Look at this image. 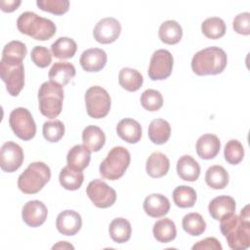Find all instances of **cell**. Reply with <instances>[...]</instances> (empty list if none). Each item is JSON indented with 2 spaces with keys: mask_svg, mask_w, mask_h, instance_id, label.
Returning <instances> with one entry per match:
<instances>
[{
  "mask_svg": "<svg viewBox=\"0 0 250 250\" xmlns=\"http://www.w3.org/2000/svg\"><path fill=\"white\" fill-rule=\"evenodd\" d=\"M117 135L129 144H137L142 137V127L132 118L121 119L116 126Z\"/></svg>",
  "mask_w": 250,
  "mask_h": 250,
  "instance_id": "obj_21",
  "label": "cell"
},
{
  "mask_svg": "<svg viewBox=\"0 0 250 250\" xmlns=\"http://www.w3.org/2000/svg\"><path fill=\"white\" fill-rule=\"evenodd\" d=\"M91 150L85 145H76L72 146L66 155L67 165L75 170L82 171L90 163Z\"/></svg>",
  "mask_w": 250,
  "mask_h": 250,
  "instance_id": "obj_24",
  "label": "cell"
},
{
  "mask_svg": "<svg viewBox=\"0 0 250 250\" xmlns=\"http://www.w3.org/2000/svg\"><path fill=\"white\" fill-rule=\"evenodd\" d=\"M59 181L62 187L65 189L76 190L81 187L84 181V175L82 171L75 170L67 165L61 170Z\"/></svg>",
  "mask_w": 250,
  "mask_h": 250,
  "instance_id": "obj_32",
  "label": "cell"
},
{
  "mask_svg": "<svg viewBox=\"0 0 250 250\" xmlns=\"http://www.w3.org/2000/svg\"><path fill=\"white\" fill-rule=\"evenodd\" d=\"M250 216L248 205L240 215L231 214L221 220L220 229L229 246L233 250H245L250 246Z\"/></svg>",
  "mask_w": 250,
  "mask_h": 250,
  "instance_id": "obj_1",
  "label": "cell"
},
{
  "mask_svg": "<svg viewBox=\"0 0 250 250\" xmlns=\"http://www.w3.org/2000/svg\"><path fill=\"white\" fill-rule=\"evenodd\" d=\"M224 155L227 162L236 165L242 161L244 156V148L242 144L237 140H229L224 149Z\"/></svg>",
  "mask_w": 250,
  "mask_h": 250,
  "instance_id": "obj_38",
  "label": "cell"
},
{
  "mask_svg": "<svg viewBox=\"0 0 250 250\" xmlns=\"http://www.w3.org/2000/svg\"><path fill=\"white\" fill-rule=\"evenodd\" d=\"M56 227L57 229L63 235H74L82 227L81 216L73 210H64L58 215Z\"/></svg>",
  "mask_w": 250,
  "mask_h": 250,
  "instance_id": "obj_15",
  "label": "cell"
},
{
  "mask_svg": "<svg viewBox=\"0 0 250 250\" xmlns=\"http://www.w3.org/2000/svg\"><path fill=\"white\" fill-rule=\"evenodd\" d=\"M226 30L225 21L218 17L208 18L201 23V31L209 39H219L223 37Z\"/></svg>",
  "mask_w": 250,
  "mask_h": 250,
  "instance_id": "obj_35",
  "label": "cell"
},
{
  "mask_svg": "<svg viewBox=\"0 0 250 250\" xmlns=\"http://www.w3.org/2000/svg\"><path fill=\"white\" fill-rule=\"evenodd\" d=\"M159 39L168 45H174L180 42L183 36V29L176 21L169 20L161 23L158 30Z\"/></svg>",
  "mask_w": 250,
  "mask_h": 250,
  "instance_id": "obj_26",
  "label": "cell"
},
{
  "mask_svg": "<svg viewBox=\"0 0 250 250\" xmlns=\"http://www.w3.org/2000/svg\"><path fill=\"white\" fill-rule=\"evenodd\" d=\"M205 182L211 188H225L229 184V173L223 166L213 165L206 171Z\"/></svg>",
  "mask_w": 250,
  "mask_h": 250,
  "instance_id": "obj_31",
  "label": "cell"
},
{
  "mask_svg": "<svg viewBox=\"0 0 250 250\" xmlns=\"http://www.w3.org/2000/svg\"><path fill=\"white\" fill-rule=\"evenodd\" d=\"M64 135V125L60 120L46 121L43 124V136L50 143L59 142Z\"/></svg>",
  "mask_w": 250,
  "mask_h": 250,
  "instance_id": "obj_39",
  "label": "cell"
},
{
  "mask_svg": "<svg viewBox=\"0 0 250 250\" xmlns=\"http://www.w3.org/2000/svg\"><path fill=\"white\" fill-rule=\"evenodd\" d=\"M76 50V42L69 37H60L51 45L52 55L61 60L72 58L75 55Z\"/></svg>",
  "mask_w": 250,
  "mask_h": 250,
  "instance_id": "obj_33",
  "label": "cell"
},
{
  "mask_svg": "<svg viewBox=\"0 0 250 250\" xmlns=\"http://www.w3.org/2000/svg\"><path fill=\"white\" fill-rule=\"evenodd\" d=\"M196 152L202 159H212L220 151L221 142L214 134H204L196 142Z\"/></svg>",
  "mask_w": 250,
  "mask_h": 250,
  "instance_id": "obj_19",
  "label": "cell"
},
{
  "mask_svg": "<svg viewBox=\"0 0 250 250\" xmlns=\"http://www.w3.org/2000/svg\"><path fill=\"white\" fill-rule=\"evenodd\" d=\"M9 124L14 134L23 140L29 141L36 134V124L34 119L25 107H17L10 113Z\"/></svg>",
  "mask_w": 250,
  "mask_h": 250,
  "instance_id": "obj_9",
  "label": "cell"
},
{
  "mask_svg": "<svg viewBox=\"0 0 250 250\" xmlns=\"http://www.w3.org/2000/svg\"><path fill=\"white\" fill-rule=\"evenodd\" d=\"M173 56L165 49L156 50L150 59L148 66V76L151 80H163L168 78L173 69Z\"/></svg>",
  "mask_w": 250,
  "mask_h": 250,
  "instance_id": "obj_11",
  "label": "cell"
},
{
  "mask_svg": "<svg viewBox=\"0 0 250 250\" xmlns=\"http://www.w3.org/2000/svg\"><path fill=\"white\" fill-rule=\"evenodd\" d=\"M85 104L88 115L92 118L99 119L108 114L111 100L105 89L100 86H92L86 91Z\"/></svg>",
  "mask_w": 250,
  "mask_h": 250,
  "instance_id": "obj_8",
  "label": "cell"
},
{
  "mask_svg": "<svg viewBox=\"0 0 250 250\" xmlns=\"http://www.w3.org/2000/svg\"><path fill=\"white\" fill-rule=\"evenodd\" d=\"M196 191L188 186H179L173 191L174 203L180 208H190L196 201Z\"/></svg>",
  "mask_w": 250,
  "mask_h": 250,
  "instance_id": "obj_36",
  "label": "cell"
},
{
  "mask_svg": "<svg viewBox=\"0 0 250 250\" xmlns=\"http://www.w3.org/2000/svg\"><path fill=\"white\" fill-rule=\"evenodd\" d=\"M222 250L220 241L215 237H206L192 246V250Z\"/></svg>",
  "mask_w": 250,
  "mask_h": 250,
  "instance_id": "obj_44",
  "label": "cell"
},
{
  "mask_svg": "<svg viewBox=\"0 0 250 250\" xmlns=\"http://www.w3.org/2000/svg\"><path fill=\"white\" fill-rule=\"evenodd\" d=\"M154 238L161 243H168L175 239L177 235V229L175 223L169 219L164 218L155 222L152 229Z\"/></svg>",
  "mask_w": 250,
  "mask_h": 250,
  "instance_id": "obj_25",
  "label": "cell"
},
{
  "mask_svg": "<svg viewBox=\"0 0 250 250\" xmlns=\"http://www.w3.org/2000/svg\"><path fill=\"white\" fill-rule=\"evenodd\" d=\"M23 150L14 142H6L0 150V167L4 172L12 173L18 170L23 162Z\"/></svg>",
  "mask_w": 250,
  "mask_h": 250,
  "instance_id": "obj_12",
  "label": "cell"
},
{
  "mask_svg": "<svg viewBox=\"0 0 250 250\" xmlns=\"http://www.w3.org/2000/svg\"><path fill=\"white\" fill-rule=\"evenodd\" d=\"M82 141L91 151H99L105 143V135L100 127L90 125L83 130Z\"/></svg>",
  "mask_w": 250,
  "mask_h": 250,
  "instance_id": "obj_28",
  "label": "cell"
},
{
  "mask_svg": "<svg viewBox=\"0 0 250 250\" xmlns=\"http://www.w3.org/2000/svg\"><path fill=\"white\" fill-rule=\"evenodd\" d=\"M26 53H27V49L24 43L19 40H13L5 45L2 51V58L17 59V60L23 61Z\"/></svg>",
  "mask_w": 250,
  "mask_h": 250,
  "instance_id": "obj_41",
  "label": "cell"
},
{
  "mask_svg": "<svg viewBox=\"0 0 250 250\" xmlns=\"http://www.w3.org/2000/svg\"><path fill=\"white\" fill-rule=\"evenodd\" d=\"M118 82L123 89L129 92H135L142 87L144 77L136 69L130 67H123L119 71Z\"/></svg>",
  "mask_w": 250,
  "mask_h": 250,
  "instance_id": "obj_30",
  "label": "cell"
},
{
  "mask_svg": "<svg viewBox=\"0 0 250 250\" xmlns=\"http://www.w3.org/2000/svg\"><path fill=\"white\" fill-rule=\"evenodd\" d=\"M86 193L94 205L99 208H108L116 200V191L100 179L91 181L88 184Z\"/></svg>",
  "mask_w": 250,
  "mask_h": 250,
  "instance_id": "obj_10",
  "label": "cell"
},
{
  "mask_svg": "<svg viewBox=\"0 0 250 250\" xmlns=\"http://www.w3.org/2000/svg\"><path fill=\"white\" fill-rule=\"evenodd\" d=\"M232 27L235 32L242 35L250 34V14L248 12L240 13L233 19Z\"/></svg>",
  "mask_w": 250,
  "mask_h": 250,
  "instance_id": "obj_43",
  "label": "cell"
},
{
  "mask_svg": "<svg viewBox=\"0 0 250 250\" xmlns=\"http://www.w3.org/2000/svg\"><path fill=\"white\" fill-rule=\"evenodd\" d=\"M121 24L111 17L102 19L98 21L93 30L94 38L102 44H109L114 42L120 35Z\"/></svg>",
  "mask_w": 250,
  "mask_h": 250,
  "instance_id": "obj_13",
  "label": "cell"
},
{
  "mask_svg": "<svg viewBox=\"0 0 250 250\" xmlns=\"http://www.w3.org/2000/svg\"><path fill=\"white\" fill-rule=\"evenodd\" d=\"M36 5L45 12L54 15H62L69 9L68 0H37Z\"/></svg>",
  "mask_w": 250,
  "mask_h": 250,
  "instance_id": "obj_40",
  "label": "cell"
},
{
  "mask_svg": "<svg viewBox=\"0 0 250 250\" xmlns=\"http://www.w3.org/2000/svg\"><path fill=\"white\" fill-rule=\"evenodd\" d=\"M17 27L21 33L39 41L49 40L57 30L56 24L51 20L29 11L20 15L17 20Z\"/></svg>",
  "mask_w": 250,
  "mask_h": 250,
  "instance_id": "obj_3",
  "label": "cell"
},
{
  "mask_svg": "<svg viewBox=\"0 0 250 250\" xmlns=\"http://www.w3.org/2000/svg\"><path fill=\"white\" fill-rule=\"evenodd\" d=\"M170 168L168 157L159 151L152 152L146 163V171L151 178H161L165 176Z\"/></svg>",
  "mask_w": 250,
  "mask_h": 250,
  "instance_id": "obj_20",
  "label": "cell"
},
{
  "mask_svg": "<svg viewBox=\"0 0 250 250\" xmlns=\"http://www.w3.org/2000/svg\"><path fill=\"white\" fill-rule=\"evenodd\" d=\"M48 209L46 205L39 200L27 201L21 211L23 222L31 228H37L43 225L47 219Z\"/></svg>",
  "mask_w": 250,
  "mask_h": 250,
  "instance_id": "obj_14",
  "label": "cell"
},
{
  "mask_svg": "<svg viewBox=\"0 0 250 250\" xmlns=\"http://www.w3.org/2000/svg\"><path fill=\"white\" fill-rule=\"evenodd\" d=\"M52 248H53V249H65V248H71V249H73L74 247H73L71 244L67 243L66 241H60V242H58L57 244H55Z\"/></svg>",
  "mask_w": 250,
  "mask_h": 250,
  "instance_id": "obj_46",
  "label": "cell"
},
{
  "mask_svg": "<svg viewBox=\"0 0 250 250\" xmlns=\"http://www.w3.org/2000/svg\"><path fill=\"white\" fill-rule=\"evenodd\" d=\"M183 229L192 236L202 234L206 229V223L199 213H188L184 216L182 221Z\"/></svg>",
  "mask_w": 250,
  "mask_h": 250,
  "instance_id": "obj_34",
  "label": "cell"
},
{
  "mask_svg": "<svg viewBox=\"0 0 250 250\" xmlns=\"http://www.w3.org/2000/svg\"><path fill=\"white\" fill-rule=\"evenodd\" d=\"M0 76L6 84L8 93L17 97L24 86V68L22 61L1 58Z\"/></svg>",
  "mask_w": 250,
  "mask_h": 250,
  "instance_id": "obj_7",
  "label": "cell"
},
{
  "mask_svg": "<svg viewBox=\"0 0 250 250\" xmlns=\"http://www.w3.org/2000/svg\"><path fill=\"white\" fill-rule=\"evenodd\" d=\"M143 207L146 214L149 217L160 218L168 214L170 202L166 196L160 193H152L145 198Z\"/></svg>",
  "mask_w": 250,
  "mask_h": 250,
  "instance_id": "obj_18",
  "label": "cell"
},
{
  "mask_svg": "<svg viewBox=\"0 0 250 250\" xmlns=\"http://www.w3.org/2000/svg\"><path fill=\"white\" fill-rule=\"evenodd\" d=\"M21 4V1L20 0H1L0 1V7L3 12L11 13L18 9V7Z\"/></svg>",
  "mask_w": 250,
  "mask_h": 250,
  "instance_id": "obj_45",
  "label": "cell"
},
{
  "mask_svg": "<svg viewBox=\"0 0 250 250\" xmlns=\"http://www.w3.org/2000/svg\"><path fill=\"white\" fill-rule=\"evenodd\" d=\"M178 176L188 182H195L200 175V166L198 162L190 155H183L177 162Z\"/></svg>",
  "mask_w": 250,
  "mask_h": 250,
  "instance_id": "obj_23",
  "label": "cell"
},
{
  "mask_svg": "<svg viewBox=\"0 0 250 250\" xmlns=\"http://www.w3.org/2000/svg\"><path fill=\"white\" fill-rule=\"evenodd\" d=\"M63 89L62 86L53 81L42 83L38 91V102L40 112L53 119L57 117L62 108Z\"/></svg>",
  "mask_w": 250,
  "mask_h": 250,
  "instance_id": "obj_5",
  "label": "cell"
},
{
  "mask_svg": "<svg viewBox=\"0 0 250 250\" xmlns=\"http://www.w3.org/2000/svg\"><path fill=\"white\" fill-rule=\"evenodd\" d=\"M106 53L100 48L87 49L81 54L80 64L85 71L97 72L102 70L106 64Z\"/></svg>",
  "mask_w": 250,
  "mask_h": 250,
  "instance_id": "obj_16",
  "label": "cell"
},
{
  "mask_svg": "<svg viewBox=\"0 0 250 250\" xmlns=\"http://www.w3.org/2000/svg\"><path fill=\"white\" fill-rule=\"evenodd\" d=\"M76 70L72 63L67 62H57L49 70L48 76L50 81L58 83L61 86H65L74 76Z\"/></svg>",
  "mask_w": 250,
  "mask_h": 250,
  "instance_id": "obj_22",
  "label": "cell"
},
{
  "mask_svg": "<svg viewBox=\"0 0 250 250\" xmlns=\"http://www.w3.org/2000/svg\"><path fill=\"white\" fill-rule=\"evenodd\" d=\"M111 239L116 243H124L131 237L132 227L128 220L124 218H116L111 221L108 228Z\"/></svg>",
  "mask_w": 250,
  "mask_h": 250,
  "instance_id": "obj_29",
  "label": "cell"
},
{
  "mask_svg": "<svg viewBox=\"0 0 250 250\" xmlns=\"http://www.w3.org/2000/svg\"><path fill=\"white\" fill-rule=\"evenodd\" d=\"M141 104L148 111H156L161 108L163 104V98L159 91L147 89L141 95Z\"/></svg>",
  "mask_w": 250,
  "mask_h": 250,
  "instance_id": "obj_37",
  "label": "cell"
},
{
  "mask_svg": "<svg viewBox=\"0 0 250 250\" xmlns=\"http://www.w3.org/2000/svg\"><path fill=\"white\" fill-rule=\"evenodd\" d=\"M170 135L171 127L166 120L162 118H156L150 122L148 126V138L153 144H165L169 140Z\"/></svg>",
  "mask_w": 250,
  "mask_h": 250,
  "instance_id": "obj_27",
  "label": "cell"
},
{
  "mask_svg": "<svg viewBox=\"0 0 250 250\" xmlns=\"http://www.w3.org/2000/svg\"><path fill=\"white\" fill-rule=\"evenodd\" d=\"M228 58L226 52L212 46L195 53L191 60V69L197 75H215L224 71Z\"/></svg>",
  "mask_w": 250,
  "mask_h": 250,
  "instance_id": "obj_2",
  "label": "cell"
},
{
  "mask_svg": "<svg viewBox=\"0 0 250 250\" xmlns=\"http://www.w3.org/2000/svg\"><path fill=\"white\" fill-rule=\"evenodd\" d=\"M235 208V200L229 195H219L213 198L208 205L209 214L216 221H221L222 219L234 214Z\"/></svg>",
  "mask_w": 250,
  "mask_h": 250,
  "instance_id": "obj_17",
  "label": "cell"
},
{
  "mask_svg": "<svg viewBox=\"0 0 250 250\" xmlns=\"http://www.w3.org/2000/svg\"><path fill=\"white\" fill-rule=\"evenodd\" d=\"M131 155L123 146H114L100 164V174L103 178L115 181L121 178L130 165Z\"/></svg>",
  "mask_w": 250,
  "mask_h": 250,
  "instance_id": "obj_6",
  "label": "cell"
},
{
  "mask_svg": "<svg viewBox=\"0 0 250 250\" xmlns=\"http://www.w3.org/2000/svg\"><path fill=\"white\" fill-rule=\"evenodd\" d=\"M31 61L41 68L47 67L52 62V54L44 46H35L30 53Z\"/></svg>",
  "mask_w": 250,
  "mask_h": 250,
  "instance_id": "obj_42",
  "label": "cell"
},
{
  "mask_svg": "<svg viewBox=\"0 0 250 250\" xmlns=\"http://www.w3.org/2000/svg\"><path fill=\"white\" fill-rule=\"evenodd\" d=\"M51 178V170L47 164L41 161L30 163L20 175L18 187L25 194L39 192Z\"/></svg>",
  "mask_w": 250,
  "mask_h": 250,
  "instance_id": "obj_4",
  "label": "cell"
}]
</instances>
